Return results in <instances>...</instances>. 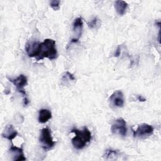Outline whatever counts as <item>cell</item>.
I'll return each instance as SVG.
<instances>
[{"instance_id": "cell-1", "label": "cell", "mask_w": 161, "mask_h": 161, "mask_svg": "<svg viewBox=\"0 0 161 161\" xmlns=\"http://www.w3.org/2000/svg\"><path fill=\"white\" fill-rule=\"evenodd\" d=\"M25 50L30 57H35L37 61L47 58L55 60L58 57L55 41L47 38L43 42H30L26 44Z\"/></svg>"}, {"instance_id": "cell-15", "label": "cell", "mask_w": 161, "mask_h": 161, "mask_svg": "<svg viewBox=\"0 0 161 161\" xmlns=\"http://www.w3.org/2000/svg\"><path fill=\"white\" fill-rule=\"evenodd\" d=\"M60 1L58 0H52L50 3V7L55 11H57L60 9Z\"/></svg>"}, {"instance_id": "cell-6", "label": "cell", "mask_w": 161, "mask_h": 161, "mask_svg": "<svg viewBox=\"0 0 161 161\" xmlns=\"http://www.w3.org/2000/svg\"><path fill=\"white\" fill-rule=\"evenodd\" d=\"M153 128L152 125L142 123L138 126L136 130H133V136L138 138H144L152 135L153 133Z\"/></svg>"}, {"instance_id": "cell-17", "label": "cell", "mask_w": 161, "mask_h": 161, "mask_svg": "<svg viewBox=\"0 0 161 161\" xmlns=\"http://www.w3.org/2000/svg\"><path fill=\"white\" fill-rule=\"evenodd\" d=\"M138 101H142V102L146 101V99L145 97H143L142 96H138Z\"/></svg>"}, {"instance_id": "cell-9", "label": "cell", "mask_w": 161, "mask_h": 161, "mask_svg": "<svg viewBox=\"0 0 161 161\" xmlns=\"http://www.w3.org/2000/svg\"><path fill=\"white\" fill-rule=\"evenodd\" d=\"M72 26H73L74 32L76 35V37L72 38V40H70V42L76 43L79 41V39L80 37L82 34V31L83 28V21H82V18L78 17L75 18L73 22Z\"/></svg>"}, {"instance_id": "cell-10", "label": "cell", "mask_w": 161, "mask_h": 161, "mask_svg": "<svg viewBox=\"0 0 161 161\" xmlns=\"http://www.w3.org/2000/svg\"><path fill=\"white\" fill-rule=\"evenodd\" d=\"M17 135H18L17 131L14 128L13 125L10 124L7 125L5 126L4 131L2 133V136L3 138L8 139L10 141H12L14 138H16Z\"/></svg>"}, {"instance_id": "cell-5", "label": "cell", "mask_w": 161, "mask_h": 161, "mask_svg": "<svg viewBox=\"0 0 161 161\" xmlns=\"http://www.w3.org/2000/svg\"><path fill=\"white\" fill-rule=\"evenodd\" d=\"M111 131L114 134H118L122 136H125L127 133L126 121L122 118H118L112 124Z\"/></svg>"}, {"instance_id": "cell-12", "label": "cell", "mask_w": 161, "mask_h": 161, "mask_svg": "<svg viewBox=\"0 0 161 161\" xmlns=\"http://www.w3.org/2000/svg\"><path fill=\"white\" fill-rule=\"evenodd\" d=\"M128 4L124 1H116L114 2V8L116 12L121 16H123L127 9Z\"/></svg>"}, {"instance_id": "cell-8", "label": "cell", "mask_w": 161, "mask_h": 161, "mask_svg": "<svg viewBox=\"0 0 161 161\" xmlns=\"http://www.w3.org/2000/svg\"><path fill=\"white\" fill-rule=\"evenodd\" d=\"M8 152L10 156H11L12 160L14 161H21L26 160V157H25L22 147H18L12 144Z\"/></svg>"}, {"instance_id": "cell-2", "label": "cell", "mask_w": 161, "mask_h": 161, "mask_svg": "<svg viewBox=\"0 0 161 161\" xmlns=\"http://www.w3.org/2000/svg\"><path fill=\"white\" fill-rule=\"evenodd\" d=\"M71 133L75 134V136L72 139V144L77 150L82 149L91 142V133L86 126H84L82 130L74 128L71 130Z\"/></svg>"}, {"instance_id": "cell-13", "label": "cell", "mask_w": 161, "mask_h": 161, "mask_svg": "<svg viewBox=\"0 0 161 161\" xmlns=\"http://www.w3.org/2000/svg\"><path fill=\"white\" fill-rule=\"evenodd\" d=\"M119 152L118 150H113V149H107L105 150V152L103 155V157L106 159H116V157L119 156Z\"/></svg>"}, {"instance_id": "cell-14", "label": "cell", "mask_w": 161, "mask_h": 161, "mask_svg": "<svg viewBox=\"0 0 161 161\" xmlns=\"http://www.w3.org/2000/svg\"><path fill=\"white\" fill-rule=\"evenodd\" d=\"M100 20L97 18V17H94L92 20H91L88 23L87 25L89 26V28H96L97 26H100Z\"/></svg>"}, {"instance_id": "cell-11", "label": "cell", "mask_w": 161, "mask_h": 161, "mask_svg": "<svg viewBox=\"0 0 161 161\" xmlns=\"http://www.w3.org/2000/svg\"><path fill=\"white\" fill-rule=\"evenodd\" d=\"M52 118V112L48 109H41L38 112V122L45 123Z\"/></svg>"}, {"instance_id": "cell-3", "label": "cell", "mask_w": 161, "mask_h": 161, "mask_svg": "<svg viewBox=\"0 0 161 161\" xmlns=\"http://www.w3.org/2000/svg\"><path fill=\"white\" fill-rule=\"evenodd\" d=\"M8 79L11 82H12L15 86L16 91L23 95V104L25 106H27L30 103V101H29V99L27 97V94L24 89V87L26 86L28 84L27 77L23 74H20L15 79H11V78H8Z\"/></svg>"}, {"instance_id": "cell-16", "label": "cell", "mask_w": 161, "mask_h": 161, "mask_svg": "<svg viewBox=\"0 0 161 161\" xmlns=\"http://www.w3.org/2000/svg\"><path fill=\"white\" fill-rule=\"evenodd\" d=\"M120 53H121V48L119 46H118L114 53V57H118L120 55Z\"/></svg>"}, {"instance_id": "cell-7", "label": "cell", "mask_w": 161, "mask_h": 161, "mask_svg": "<svg viewBox=\"0 0 161 161\" xmlns=\"http://www.w3.org/2000/svg\"><path fill=\"white\" fill-rule=\"evenodd\" d=\"M109 101L113 106L116 107H123L125 104L124 95L120 90L114 91L109 97Z\"/></svg>"}, {"instance_id": "cell-4", "label": "cell", "mask_w": 161, "mask_h": 161, "mask_svg": "<svg viewBox=\"0 0 161 161\" xmlns=\"http://www.w3.org/2000/svg\"><path fill=\"white\" fill-rule=\"evenodd\" d=\"M39 141L42 147L45 150H51L55 145V142L53 140L52 136L51 130L48 127L44 128L41 130Z\"/></svg>"}]
</instances>
